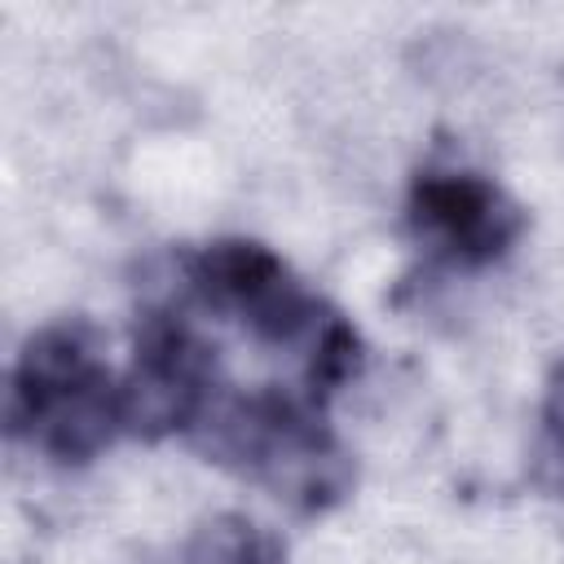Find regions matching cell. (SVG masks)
<instances>
[{
  "label": "cell",
  "instance_id": "1",
  "mask_svg": "<svg viewBox=\"0 0 564 564\" xmlns=\"http://www.w3.org/2000/svg\"><path fill=\"white\" fill-rule=\"evenodd\" d=\"M212 463L251 476L295 511H326L348 498L357 471L339 436L304 401L282 392H216L185 432Z\"/></svg>",
  "mask_w": 564,
  "mask_h": 564
},
{
  "label": "cell",
  "instance_id": "2",
  "mask_svg": "<svg viewBox=\"0 0 564 564\" xmlns=\"http://www.w3.org/2000/svg\"><path fill=\"white\" fill-rule=\"evenodd\" d=\"M9 427L57 463H88L123 432L119 383L88 322H53L22 344L9 379Z\"/></svg>",
  "mask_w": 564,
  "mask_h": 564
},
{
  "label": "cell",
  "instance_id": "3",
  "mask_svg": "<svg viewBox=\"0 0 564 564\" xmlns=\"http://www.w3.org/2000/svg\"><path fill=\"white\" fill-rule=\"evenodd\" d=\"M216 392L220 388L212 348L185 322L150 313L137 330L132 370L119 383L123 432L145 441H163L172 432L185 436Z\"/></svg>",
  "mask_w": 564,
  "mask_h": 564
},
{
  "label": "cell",
  "instance_id": "4",
  "mask_svg": "<svg viewBox=\"0 0 564 564\" xmlns=\"http://www.w3.org/2000/svg\"><path fill=\"white\" fill-rule=\"evenodd\" d=\"M410 220L463 264H489L524 234L520 203L480 172H419L410 185Z\"/></svg>",
  "mask_w": 564,
  "mask_h": 564
},
{
  "label": "cell",
  "instance_id": "5",
  "mask_svg": "<svg viewBox=\"0 0 564 564\" xmlns=\"http://www.w3.org/2000/svg\"><path fill=\"white\" fill-rule=\"evenodd\" d=\"M181 564H291L286 546L242 511H220L194 524Z\"/></svg>",
  "mask_w": 564,
  "mask_h": 564
},
{
  "label": "cell",
  "instance_id": "6",
  "mask_svg": "<svg viewBox=\"0 0 564 564\" xmlns=\"http://www.w3.org/2000/svg\"><path fill=\"white\" fill-rule=\"evenodd\" d=\"M542 427H546V445H551V454L564 463V357L555 361V370H551V379H546Z\"/></svg>",
  "mask_w": 564,
  "mask_h": 564
}]
</instances>
